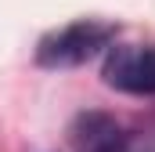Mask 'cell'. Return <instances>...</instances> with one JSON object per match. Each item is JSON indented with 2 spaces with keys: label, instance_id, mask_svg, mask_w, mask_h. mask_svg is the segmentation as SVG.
Instances as JSON below:
<instances>
[{
  "label": "cell",
  "instance_id": "cell-2",
  "mask_svg": "<svg viewBox=\"0 0 155 152\" xmlns=\"http://www.w3.org/2000/svg\"><path fill=\"white\" fill-rule=\"evenodd\" d=\"M101 80L130 98H155V43H112L101 62Z\"/></svg>",
  "mask_w": 155,
  "mask_h": 152
},
{
  "label": "cell",
  "instance_id": "cell-3",
  "mask_svg": "<svg viewBox=\"0 0 155 152\" xmlns=\"http://www.w3.org/2000/svg\"><path fill=\"white\" fill-rule=\"evenodd\" d=\"M69 134H72V149L76 152H112L123 141L126 127L108 112H79Z\"/></svg>",
  "mask_w": 155,
  "mask_h": 152
},
{
  "label": "cell",
  "instance_id": "cell-1",
  "mask_svg": "<svg viewBox=\"0 0 155 152\" xmlns=\"http://www.w3.org/2000/svg\"><path fill=\"white\" fill-rule=\"evenodd\" d=\"M119 36L116 22L105 18H76L69 26L51 29L47 36H40L36 43V65L43 69H76L87 65L90 58L105 54Z\"/></svg>",
  "mask_w": 155,
  "mask_h": 152
},
{
  "label": "cell",
  "instance_id": "cell-4",
  "mask_svg": "<svg viewBox=\"0 0 155 152\" xmlns=\"http://www.w3.org/2000/svg\"><path fill=\"white\" fill-rule=\"evenodd\" d=\"M112 152H155V127H144V130H126L123 141H119Z\"/></svg>",
  "mask_w": 155,
  "mask_h": 152
}]
</instances>
